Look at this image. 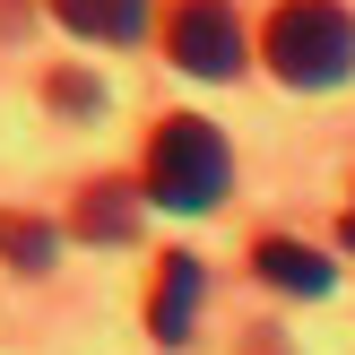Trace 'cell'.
I'll use <instances>...</instances> for the list:
<instances>
[{
	"label": "cell",
	"mask_w": 355,
	"mask_h": 355,
	"mask_svg": "<svg viewBox=\"0 0 355 355\" xmlns=\"http://www.w3.org/2000/svg\"><path fill=\"white\" fill-rule=\"evenodd\" d=\"M260 52L286 87L304 96H329V87L355 78V17L338 0H277L269 26H260Z\"/></svg>",
	"instance_id": "1"
},
{
	"label": "cell",
	"mask_w": 355,
	"mask_h": 355,
	"mask_svg": "<svg viewBox=\"0 0 355 355\" xmlns=\"http://www.w3.org/2000/svg\"><path fill=\"white\" fill-rule=\"evenodd\" d=\"M225 182H234V148H225L217 121L200 113H165L148 130V200L173 208V217H200V208L225 200Z\"/></svg>",
	"instance_id": "2"
},
{
	"label": "cell",
	"mask_w": 355,
	"mask_h": 355,
	"mask_svg": "<svg viewBox=\"0 0 355 355\" xmlns=\"http://www.w3.org/2000/svg\"><path fill=\"white\" fill-rule=\"evenodd\" d=\"M165 61L191 78H234L243 69V17L234 0H173L165 9Z\"/></svg>",
	"instance_id": "3"
},
{
	"label": "cell",
	"mask_w": 355,
	"mask_h": 355,
	"mask_svg": "<svg viewBox=\"0 0 355 355\" xmlns=\"http://www.w3.org/2000/svg\"><path fill=\"white\" fill-rule=\"evenodd\" d=\"M200 260L191 252H165L156 260V277H148V338L156 347H182L191 338V321H200Z\"/></svg>",
	"instance_id": "4"
},
{
	"label": "cell",
	"mask_w": 355,
	"mask_h": 355,
	"mask_svg": "<svg viewBox=\"0 0 355 355\" xmlns=\"http://www.w3.org/2000/svg\"><path fill=\"white\" fill-rule=\"evenodd\" d=\"M252 269L269 277L277 295H329V286H338V269H329L312 243H295V234H260L252 243Z\"/></svg>",
	"instance_id": "5"
},
{
	"label": "cell",
	"mask_w": 355,
	"mask_h": 355,
	"mask_svg": "<svg viewBox=\"0 0 355 355\" xmlns=\"http://www.w3.org/2000/svg\"><path fill=\"white\" fill-rule=\"evenodd\" d=\"M148 9L156 0H52V17H61L78 44H139V35H148Z\"/></svg>",
	"instance_id": "6"
},
{
	"label": "cell",
	"mask_w": 355,
	"mask_h": 355,
	"mask_svg": "<svg viewBox=\"0 0 355 355\" xmlns=\"http://www.w3.org/2000/svg\"><path fill=\"white\" fill-rule=\"evenodd\" d=\"M69 225H78L87 243H130L139 234V191L130 182H87L78 208H69Z\"/></svg>",
	"instance_id": "7"
},
{
	"label": "cell",
	"mask_w": 355,
	"mask_h": 355,
	"mask_svg": "<svg viewBox=\"0 0 355 355\" xmlns=\"http://www.w3.org/2000/svg\"><path fill=\"white\" fill-rule=\"evenodd\" d=\"M0 252L17 269H52V225L44 217H0Z\"/></svg>",
	"instance_id": "8"
},
{
	"label": "cell",
	"mask_w": 355,
	"mask_h": 355,
	"mask_svg": "<svg viewBox=\"0 0 355 355\" xmlns=\"http://www.w3.org/2000/svg\"><path fill=\"white\" fill-rule=\"evenodd\" d=\"M52 104H96V78H69L61 69V78H52Z\"/></svg>",
	"instance_id": "9"
},
{
	"label": "cell",
	"mask_w": 355,
	"mask_h": 355,
	"mask_svg": "<svg viewBox=\"0 0 355 355\" xmlns=\"http://www.w3.org/2000/svg\"><path fill=\"white\" fill-rule=\"evenodd\" d=\"M338 234H347V252H355V200H347V225H338Z\"/></svg>",
	"instance_id": "10"
},
{
	"label": "cell",
	"mask_w": 355,
	"mask_h": 355,
	"mask_svg": "<svg viewBox=\"0 0 355 355\" xmlns=\"http://www.w3.org/2000/svg\"><path fill=\"white\" fill-rule=\"evenodd\" d=\"M252 355H286V347H277V338H260V347H252Z\"/></svg>",
	"instance_id": "11"
}]
</instances>
